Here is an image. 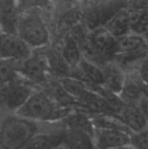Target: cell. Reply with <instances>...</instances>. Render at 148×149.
Wrapping results in <instances>:
<instances>
[{"label": "cell", "instance_id": "6da1fadb", "mask_svg": "<svg viewBox=\"0 0 148 149\" xmlns=\"http://www.w3.org/2000/svg\"><path fill=\"white\" fill-rule=\"evenodd\" d=\"M63 127V121L38 123L16 113L3 115L0 124V149H23L37 134Z\"/></svg>", "mask_w": 148, "mask_h": 149}, {"label": "cell", "instance_id": "7a4b0ae2", "mask_svg": "<svg viewBox=\"0 0 148 149\" xmlns=\"http://www.w3.org/2000/svg\"><path fill=\"white\" fill-rule=\"evenodd\" d=\"M74 109L59 107L41 88H36L16 114L38 123H55Z\"/></svg>", "mask_w": 148, "mask_h": 149}, {"label": "cell", "instance_id": "3957f363", "mask_svg": "<svg viewBox=\"0 0 148 149\" xmlns=\"http://www.w3.org/2000/svg\"><path fill=\"white\" fill-rule=\"evenodd\" d=\"M41 11L34 9L20 12L17 23V35L33 50L45 48L51 43V33Z\"/></svg>", "mask_w": 148, "mask_h": 149}, {"label": "cell", "instance_id": "277c9868", "mask_svg": "<svg viewBox=\"0 0 148 149\" xmlns=\"http://www.w3.org/2000/svg\"><path fill=\"white\" fill-rule=\"evenodd\" d=\"M15 63L21 78L36 87L42 88L51 78L46 58L41 50H34L31 56Z\"/></svg>", "mask_w": 148, "mask_h": 149}, {"label": "cell", "instance_id": "5b68a950", "mask_svg": "<svg viewBox=\"0 0 148 149\" xmlns=\"http://www.w3.org/2000/svg\"><path fill=\"white\" fill-rule=\"evenodd\" d=\"M36 88L23 78L0 87V114L16 113Z\"/></svg>", "mask_w": 148, "mask_h": 149}, {"label": "cell", "instance_id": "8992f818", "mask_svg": "<svg viewBox=\"0 0 148 149\" xmlns=\"http://www.w3.org/2000/svg\"><path fill=\"white\" fill-rule=\"evenodd\" d=\"M116 39L104 24L89 29L88 40L90 45L105 63L111 61L115 55Z\"/></svg>", "mask_w": 148, "mask_h": 149}, {"label": "cell", "instance_id": "52a82bcc", "mask_svg": "<svg viewBox=\"0 0 148 149\" xmlns=\"http://www.w3.org/2000/svg\"><path fill=\"white\" fill-rule=\"evenodd\" d=\"M33 49L17 34L2 33L0 37V58L7 60H22L33 52Z\"/></svg>", "mask_w": 148, "mask_h": 149}, {"label": "cell", "instance_id": "ba28073f", "mask_svg": "<svg viewBox=\"0 0 148 149\" xmlns=\"http://www.w3.org/2000/svg\"><path fill=\"white\" fill-rule=\"evenodd\" d=\"M93 139L98 149H115L130 145L131 133L118 129L95 127Z\"/></svg>", "mask_w": 148, "mask_h": 149}, {"label": "cell", "instance_id": "9c48e42d", "mask_svg": "<svg viewBox=\"0 0 148 149\" xmlns=\"http://www.w3.org/2000/svg\"><path fill=\"white\" fill-rule=\"evenodd\" d=\"M144 85L137 70L126 72L125 83L119 95L126 104L139 105L142 99Z\"/></svg>", "mask_w": 148, "mask_h": 149}, {"label": "cell", "instance_id": "30bf717a", "mask_svg": "<svg viewBox=\"0 0 148 149\" xmlns=\"http://www.w3.org/2000/svg\"><path fill=\"white\" fill-rule=\"evenodd\" d=\"M71 76L81 79L88 85L104 86V72L102 67L85 58H83L77 68L72 69Z\"/></svg>", "mask_w": 148, "mask_h": 149}, {"label": "cell", "instance_id": "8fae6325", "mask_svg": "<svg viewBox=\"0 0 148 149\" xmlns=\"http://www.w3.org/2000/svg\"><path fill=\"white\" fill-rule=\"evenodd\" d=\"M85 22V11L81 7L74 6L63 10L56 23V30L62 38L70 34L77 26Z\"/></svg>", "mask_w": 148, "mask_h": 149}, {"label": "cell", "instance_id": "7c38bea8", "mask_svg": "<svg viewBox=\"0 0 148 149\" xmlns=\"http://www.w3.org/2000/svg\"><path fill=\"white\" fill-rule=\"evenodd\" d=\"M19 15L17 0H0V24L3 33L17 34Z\"/></svg>", "mask_w": 148, "mask_h": 149}, {"label": "cell", "instance_id": "4fadbf2b", "mask_svg": "<svg viewBox=\"0 0 148 149\" xmlns=\"http://www.w3.org/2000/svg\"><path fill=\"white\" fill-rule=\"evenodd\" d=\"M118 117L131 131V133L140 132L148 126V120L142 113L139 105L126 104L119 113Z\"/></svg>", "mask_w": 148, "mask_h": 149}, {"label": "cell", "instance_id": "5bb4252c", "mask_svg": "<svg viewBox=\"0 0 148 149\" xmlns=\"http://www.w3.org/2000/svg\"><path fill=\"white\" fill-rule=\"evenodd\" d=\"M40 50L42 51L46 58L51 77L60 79L71 76L72 69L67 64L61 52L57 48L50 47L49 45Z\"/></svg>", "mask_w": 148, "mask_h": 149}, {"label": "cell", "instance_id": "9a60e30c", "mask_svg": "<svg viewBox=\"0 0 148 149\" xmlns=\"http://www.w3.org/2000/svg\"><path fill=\"white\" fill-rule=\"evenodd\" d=\"M65 127L37 134L23 149H56L62 145Z\"/></svg>", "mask_w": 148, "mask_h": 149}, {"label": "cell", "instance_id": "2e32d148", "mask_svg": "<svg viewBox=\"0 0 148 149\" xmlns=\"http://www.w3.org/2000/svg\"><path fill=\"white\" fill-rule=\"evenodd\" d=\"M61 147L64 149H98L92 134L69 128L64 131Z\"/></svg>", "mask_w": 148, "mask_h": 149}, {"label": "cell", "instance_id": "e0dca14e", "mask_svg": "<svg viewBox=\"0 0 148 149\" xmlns=\"http://www.w3.org/2000/svg\"><path fill=\"white\" fill-rule=\"evenodd\" d=\"M104 72V86L108 90L120 94L125 83L126 72L113 61H107L102 66Z\"/></svg>", "mask_w": 148, "mask_h": 149}, {"label": "cell", "instance_id": "ac0fdd59", "mask_svg": "<svg viewBox=\"0 0 148 149\" xmlns=\"http://www.w3.org/2000/svg\"><path fill=\"white\" fill-rule=\"evenodd\" d=\"M62 121L65 128L84 131L93 136L95 127L92 115L85 111L74 109L71 111Z\"/></svg>", "mask_w": 148, "mask_h": 149}, {"label": "cell", "instance_id": "d6986e66", "mask_svg": "<svg viewBox=\"0 0 148 149\" xmlns=\"http://www.w3.org/2000/svg\"><path fill=\"white\" fill-rule=\"evenodd\" d=\"M55 48L61 52L72 69L77 68L84 58L79 43L71 33L64 36L61 39V45Z\"/></svg>", "mask_w": 148, "mask_h": 149}, {"label": "cell", "instance_id": "ffe728a7", "mask_svg": "<svg viewBox=\"0 0 148 149\" xmlns=\"http://www.w3.org/2000/svg\"><path fill=\"white\" fill-rule=\"evenodd\" d=\"M146 48H148V45L147 40L145 37L135 34L133 32H129L117 38L115 55L133 53Z\"/></svg>", "mask_w": 148, "mask_h": 149}, {"label": "cell", "instance_id": "44dd1931", "mask_svg": "<svg viewBox=\"0 0 148 149\" xmlns=\"http://www.w3.org/2000/svg\"><path fill=\"white\" fill-rule=\"evenodd\" d=\"M104 25L117 38L131 32V17L126 8H122L113 14Z\"/></svg>", "mask_w": 148, "mask_h": 149}, {"label": "cell", "instance_id": "7402d4cb", "mask_svg": "<svg viewBox=\"0 0 148 149\" xmlns=\"http://www.w3.org/2000/svg\"><path fill=\"white\" fill-rule=\"evenodd\" d=\"M130 0H100L99 6L89 10L93 17L96 16L99 24H104L113 14L122 8H125ZM87 12V11H86Z\"/></svg>", "mask_w": 148, "mask_h": 149}, {"label": "cell", "instance_id": "603a6c76", "mask_svg": "<svg viewBox=\"0 0 148 149\" xmlns=\"http://www.w3.org/2000/svg\"><path fill=\"white\" fill-rule=\"evenodd\" d=\"M15 60H7L0 58V87L20 79Z\"/></svg>", "mask_w": 148, "mask_h": 149}, {"label": "cell", "instance_id": "cb8c5ba5", "mask_svg": "<svg viewBox=\"0 0 148 149\" xmlns=\"http://www.w3.org/2000/svg\"><path fill=\"white\" fill-rule=\"evenodd\" d=\"M130 17H131V32L143 36L145 38L148 37L147 11L130 12Z\"/></svg>", "mask_w": 148, "mask_h": 149}, {"label": "cell", "instance_id": "d4e9b609", "mask_svg": "<svg viewBox=\"0 0 148 149\" xmlns=\"http://www.w3.org/2000/svg\"><path fill=\"white\" fill-rule=\"evenodd\" d=\"M20 12L29 10H49L51 7V0H17Z\"/></svg>", "mask_w": 148, "mask_h": 149}, {"label": "cell", "instance_id": "484cf974", "mask_svg": "<svg viewBox=\"0 0 148 149\" xmlns=\"http://www.w3.org/2000/svg\"><path fill=\"white\" fill-rule=\"evenodd\" d=\"M130 145L135 149H148V127L131 134Z\"/></svg>", "mask_w": 148, "mask_h": 149}, {"label": "cell", "instance_id": "4316f807", "mask_svg": "<svg viewBox=\"0 0 148 149\" xmlns=\"http://www.w3.org/2000/svg\"><path fill=\"white\" fill-rule=\"evenodd\" d=\"M137 71L142 81L146 85H148V55L142 59Z\"/></svg>", "mask_w": 148, "mask_h": 149}, {"label": "cell", "instance_id": "83f0119b", "mask_svg": "<svg viewBox=\"0 0 148 149\" xmlns=\"http://www.w3.org/2000/svg\"><path fill=\"white\" fill-rule=\"evenodd\" d=\"M78 2L80 3V5H82L81 8L84 10V11L86 12L96 9L99 4L100 0H78Z\"/></svg>", "mask_w": 148, "mask_h": 149}, {"label": "cell", "instance_id": "f1b7e54d", "mask_svg": "<svg viewBox=\"0 0 148 149\" xmlns=\"http://www.w3.org/2000/svg\"><path fill=\"white\" fill-rule=\"evenodd\" d=\"M139 107H140L142 113L146 116V118L148 120V99H144L142 98L140 102L139 103Z\"/></svg>", "mask_w": 148, "mask_h": 149}, {"label": "cell", "instance_id": "f546056e", "mask_svg": "<svg viewBox=\"0 0 148 149\" xmlns=\"http://www.w3.org/2000/svg\"><path fill=\"white\" fill-rule=\"evenodd\" d=\"M142 98L148 99V85H144L143 87V92H142Z\"/></svg>", "mask_w": 148, "mask_h": 149}, {"label": "cell", "instance_id": "4dcf8cb0", "mask_svg": "<svg viewBox=\"0 0 148 149\" xmlns=\"http://www.w3.org/2000/svg\"><path fill=\"white\" fill-rule=\"evenodd\" d=\"M115 149H135L133 146L131 145H126V146H124V147H121V148H118Z\"/></svg>", "mask_w": 148, "mask_h": 149}, {"label": "cell", "instance_id": "1f68e13d", "mask_svg": "<svg viewBox=\"0 0 148 149\" xmlns=\"http://www.w3.org/2000/svg\"><path fill=\"white\" fill-rule=\"evenodd\" d=\"M2 33H3V31H2V28H1V24H0V37H1Z\"/></svg>", "mask_w": 148, "mask_h": 149}, {"label": "cell", "instance_id": "d6a6232c", "mask_svg": "<svg viewBox=\"0 0 148 149\" xmlns=\"http://www.w3.org/2000/svg\"><path fill=\"white\" fill-rule=\"evenodd\" d=\"M2 117H3V115H2V114H0V124H1V120H2Z\"/></svg>", "mask_w": 148, "mask_h": 149}, {"label": "cell", "instance_id": "836d02e7", "mask_svg": "<svg viewBox=\"0 0 148 149\" xmlns=\"http://www.w3.org/2000/svg\"><path fill=\"white\" fill-rule=\"evenodd\" d=\"M146 10L148 12V1H147V10Z\"/></svg>", "mask_w": 148, "mask_h": 149}, {"label": "cell", "instance_id": "e575fe53", "mask_svg": "<svg viewBox=\"0 0 148 149\" xmlns=\"http://www.w3.org/2000/svg\"><path fill=\"white\" fill-rule=\"evenodd\" d=\"M56 149H64V148H62V147H61V146H60V147H59V148H56Z\"/></svg>", "mask_w": 148, "mask_h": 149}, {"label": "cell", "instance_id": "d590c367", "mask_svg": "<svg viewBox=\"0 0 148 149\" xmlns=\"http://www.w3.org/2000/svg\"><path fill=\"white\" fill-rule=\"evenodd\" d=\"M147 127H148V126H147Z\"/></svg>", "mask_w": 148, "mask_h": 149}]
</instances>
